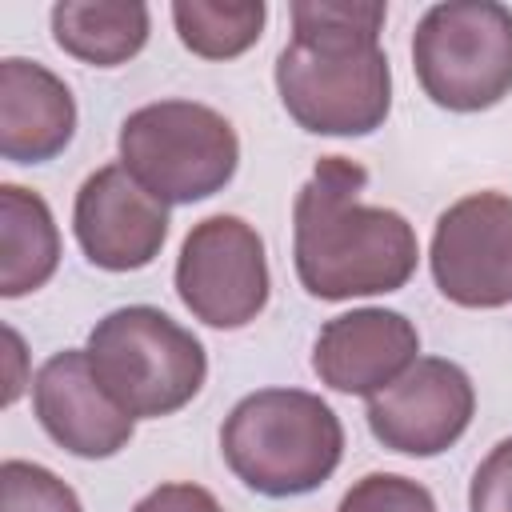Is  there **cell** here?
<instances>
[{
  "instance_id": "obj_1",
  "label": "cell",
  "mask_w": 512,
  "mask_h": 512,
  "mask_svg": "<svg viewBox=\"0 0 512 512\" xmlns=\"http://www.w3.org/2000/svg\"><path fill=\"white\" fill-rule=\"evenodd\" d=\"M384 4L300 0L292 40L276 60L288 116L320 136H364L392 108V72L380 48Z\"/></svg>"
},
{
  "instance_id": "obj_2",
  "label": "cell",
  "mask_w": 512,
  "mask_h": 512,
  "mask_svg": "<svg viewBox=\"0 0 512 512\" xmlns=\"http://www.w3.org/2000/svg\"><path fill=\"white\" fill-rule=\"evenodd\" d=\"M368 172L344 156H320L292 208L296 276L316 300L396 292L416 272V232L384 204H364Z\"/></svg>"
},
{
  "instance_id": "obj_3",
  "label": "cell",
  "mask_w": 512,
  "mask_h": 512,
  "mask_svg": "<svg viewBox=\"0 0 512 512\" xmlns=\"http://www.w3.org/2000/svg\"><path fill=\"white\" fill-rule=\"evenodd\" d=\"M220 452L252 492L300 496L336 472L344 456V428L312 392L260 388L228 412Z\"/></svg>"
},
{
  "instance_id": "obj_4",
  "label": "cell",
  "mask_w": 512,
  "mask_h": 512,
  "mask_svg": "<svg viewBox=\"0 0 512 512\" xmlns=\"http://www.w3.org/2000/svg\"><path fill=\"white\" fill-rule=\"evenodd\" d=\"M84 352L100 384L132 420L180 412L208 376L204 344L148 304L108 312L92 328Z\"/></svg>"
},
{
  "instance_id": "obj_5",
  "label": "cell",
  "mask_w": 512,
  "mask_h": 512,
  "mask_svg": "<svg viewBox=\"0 0 512 512\" xmlns=\"http://www.w3.org/2000/svg\"><path fill=\"white\" fill-rule=\"evenodd\" d=\"M236 160V128L196 100H156L120 124V164L160 204H192L220 192Z\"/></svg>"
},
{
  "instance_id": "obj_6",
  "label": "cell",
  "mask_w": 512,
  "mask_h": 512,
  "mask_svg": "<svg viewBox=\"0 0 512 512\" xmlns=\"http://www.w3.org/2000/svg\"><path fill=\"white\" fill-rule=\"evenodd\" d=\"M412 68L432 104L480 112L512 92V8L496 0L432 4L412 32Z\"/></svg>"
},
{
  "instance_id": "obj_7",
  "label": "cell",
  "mask_w": 512,
  "mask_h": 512,
  "mask_svg": "<svg viewBox=\"0 0 512 512\" xmlns=\"http://www.w3.org/2000/svg\"><path fill=\"white\" fill-rule=\"evenodd\" d=\"M176 292L208 328H244L268 304L264 240L240 216L200 220L176 260Z\"/></svg>"
},
{
  "instance_id": "obj_8",
  "label": "cell",
  "mask_w": 512,
  "mask_h": 512,
  "mask_svg": "<svg viewBox=\"0 0 512 512\" xmlns=\"http://www.w3.org/2000/svg\"><path fill=\"white\" fill-rule=\"evenodd\" d=\"M436 288L460 308L512 304V196L472 192L440 212L432 232Z\"/></svg>"
},
{
  "instance_id": "obj_9",
  "label": "cell",
  "mask_w": 512,
  "mask_h": 512,
  "mask_svg": "<svg viewBox=\"0 0 512 512\" xmlns=\"http://www.w3.org/2000/svg\"><path fill=\"white\" fill-rule=\"evenodd\" d=\"M476 392L460 364L424 356L408 364L388 388L368 396L372 436L404 456H436L452 448L472 424Z\"/></svg>"
},
{
  "instance_id": "obj_10",
  "label": "cell",
  "mask_w": 512,
  "mask_h": 512,
  "mask_svg": "<svg viewBox=\"0 0 512 512\" xmlns=\"http://www.w3.org/2000/svg\"><path fill=\"white\" fill-rule=\"evenodd\" d=\"M72 228L84 256L104 272H136L156 260L168 236V204L128 176L124 164L96 168L72 208Z\"/></svg>"
},
{
  "instance_id": "obj_11",
  "label": "cell",
  "mask_w": 512,
  "mask_h": 512,
  "mask_svg": "<svg viewBox=\"0 0 512 512\" xmlns=\"http://www.w3.org/2000/svg\"><path fill=\"white\" fill-rule=\"evenodd\" d=\"M32 408L40 428L72 456L104 460L132 440V416L92 372L88 352L64 348L40 364L32 380Z\"/></svg>"
},
{
  "instance_id": "obj_12",
  "label": "cell",
  "mask_w": 512,
  "mask_h": 512,
  "mask_svg": "<svg viewBox=\"0 0 512 512\" xmlns=\"http://www.w3.org/2000/svg\"><path fill=\"white\" fill-rule=\"evenodd\" d=\"M420 336L408 316L392 308H352L332 316L312 348L316 376L348 396H376L408 364H416Z\"/></svg>"
},
{
  "instance_id": "obj_13",
  "label": "cell",
  "mask_w": 512,
  "mask_h": 512,
  "mask_svg": "<svg viewBox=\"0 0 512 512\" xmlns=\"http://www.w3.org/2000/svg\"><path fill=\"white\" fill-rule=\"evenodd\" d=\"M76 132V100L60 76L36 60L0 64V152L12 164H44Z\"/></svg>"
},
{
  "instance_id": "obj_14",
  "label": "cell",
  "mask_w": 512,
  "mask_h": 512,
  "mask_svg": "<svg viewBox=\"0 0 512 512\" xmlns=\"http://www.w3.org/2000/svg\"><path fill=\"white\" fill-rule=\"evenodd\" d=\"M56 264L60 236L48 204L20 184H0V296L16 300L44 288Z\"/></svg>"
},
{
  "instance_id": "obj_15",
  "label": "cell",
  "mask_w": 512,
  "mask_h": 512,
  "mask_svg": "<svg viewBox=\"0 0 512 512\" xmlns=\"http://www.w3.org/2000/svg\"><path fill=\"white\" fill-rule=\"evenodd\" d=\"M56 44L96 68L132 60L148 40V8L140 0H60L52 8Z\"/></svg>"
},
{
  "instance_id": "obj_16",
  "label": "cell",
  "mask_w": 512,
  "mask_h": 512,
  "mask_svg": "<svg viewBox=\"0 0 512 512\" xmlns=\"http://www.w3.org/2000/svg\"><path fill=\"white\" fill-rule=\"evenodd\" d=\"M268 8L260 0H180L172 4V20L180 44L204 60H232L260 40Z\"/></svg>"
},
{
  "instance_id": "obj_17",
  "label": "cell",
  "mask_w": 512,
  "mask_h": 512,
  "mask_svg": "<svg viewBox=\"0 0 512 512\" xmlns=\"http://www.w3.org/2000/svg\"><path fill=\"white\" fill-rule=\"evenodd\" d=\"M0 512H84L76 492L40 464H0Z\"/></svg>"
},
{
  "instance_id": "obj_18",
  "label": "cell",
  "mask_w": 512,
  "mask_h": 512,
  "mask_svg": "<svg viewBox=\"0 0 512 512\" xmlns=\"http://www.w3.org/2000/svg\"><path fill=\"white\" fill-rule=\"evenodd\" d=\"M340 512H436V500L424 484L396 476V472H368L364 480H356L344 500Z\"/></svg>"
},
{
  "instance_id": "obj_19",
  "label": "cell",
  "mask_w": 512,
  "mask_h": 512,
  "mask_svg": "<svg viewBox=\"0 0 512 512\" xmlns=\"http://www.w3.org/2000/svg\"><path fill=\"white\" fill-rule=\"evenodd\" d=\"M472 512H512V436L500 440L476 468L468 488Z\"/></svg>"
},
{
  "instance_id": "obj_20",
  "label": "cell",
  "mask_w": 512,
  "mask_h": 512,
  "mask_svg": "<svg viewBox=\"0 0 512 512\" xmlns=\"http://www.w3.org/2000/svg\"><path fill=\"white\" fill-rule=\"evenodd\" d=\"M132 512H224V508L200 484H160Z\"/></svg>"
}]
</instances>
